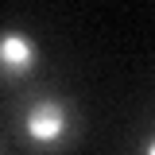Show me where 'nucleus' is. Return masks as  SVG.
I'll use <instances>...</instances> for the list:
<instances>
[{
	"mask_svg": "<svg viewBox=\"0 0 155 155\" xmlns=\"http://www.w3.org/2000/svg\"><path fill=\"white\" fill-rule=\"evenodd\" d=\"M62 132H66V116H62V109H58L54 101H39L35 109L27 113V136H31V140L51 143V140H58Z\"/></svg>",
	"mask_w": 155,
	"mask_h": 155,
	"instance_id": "nucleus-1",
	"label": "nucleus"
},
{
	"mask_svg": "<svg viewBox=\"0 0 155 155\" xmlns=\"http://www.w3.org/2000/svg\"><path fill=\"white\" fill-rule=\"evenodd\" d=\"M31 62H35V47H31V39L16 35V31L0 39V66H4L8 74H23V70H31Z\"/></svg>",
	"mask_w": 155,
	"mask_h": 155,
	"instance_id": "nucleus-2",
	"label": "nucleus"
},
{
	"mask_svg": "<svg viewBox=\"0 0 155 155\" xmlns=\"http://www.w3.org/2000/svg\"><path fill=\"white\" fill-rule=\"evenodd\" d=\"M147 155H155V140H151V147H147Z\"/></svg>",
	"mask_w": 155,
	"mask_h": 155,
	"instance_id": "nucleus-3",
	"label": "nucleus"
}]
</instances>
